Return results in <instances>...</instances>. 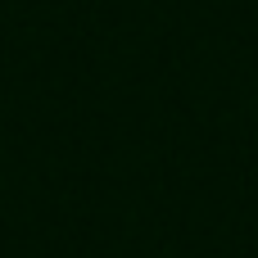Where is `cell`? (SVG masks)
Returning <instances> with one entry per match:
<instances>
[]
</instances>
